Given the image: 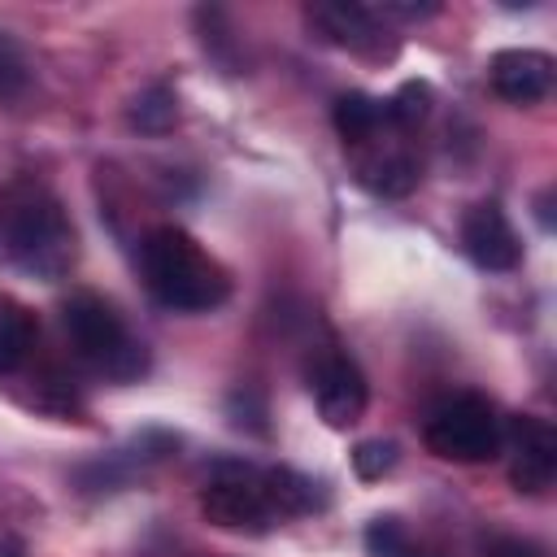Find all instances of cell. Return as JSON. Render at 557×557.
Masks as SVG:
<instances>
[{
  "instance_id": "5bb4252c",
  "label": "cell",
  "mask_w": 557,
  "mask_h": 557,
  "mask_svg": "<svg viewBox=\"0 0 557 557\" xmlns=\"http://www.w3.org/2000/svg\"><path fill=\"white\" fill-rule=\"evenodd\" d=\"M174 117H178V96H174L165 83H152V87H144V91L131 100V126L144 131V135L170 131Z\"/></svg>"
},
{
  "instance_id": "ffe728a7",
  "label": "cell",
  "mask_w": 557,
  "mask_h": 557,
  "mask_svg": "<svg viewBox=\"0 0 557 557\" xmlns=\"http://www.w3.org/2000/svg\"><path fill=\"white\" fill-rule=\"evenodd\" d=\"M0 557H22V553H17L13 544H4V548H0Z\"/></svg>"
},
{
  "instance_id": "2e32d148",
  "label": "cell",
  "mask_w": 557,
  "mask_h": 557,
  "mask_svg": "<svg viewBox=\"0 0 557 557\" xmlns=\"http://www.w3.org/2000/svg\"><path fill=\"white\" fill-rule=\"evenodd\" d=\"M387 117L405 131V126H418L422 117H426V109H431V83H422V78H409V83H400L387 100Z\"/></svg>"
},
{
  "instance_id": "9c48e42d",
  "label": "cell",
  "mask_w": 557,
  "mask_h": 557,
  "mask_svg": "<svg viewBox=\"0 0 557 557\" xmlns=\"http://www.w3.org/2000/svg\"><path fill=\"white\" fill-rule=\"evenodd\" d=\"M387 131H400V126H387ZM387 131L374 135V139H366V144H357V148H348V157H352V174H357V183H361L366 191L396 200V196H409V191L418 187L422 165H418V157H413L400 139H392Z\"/></svg>"
},
{
  "instance_id": "ba28073f",
  "label": "cell",
  "mask_w": 557,
  "mask_h": 557,
  "mask_svg": "<svg viewBox=\"0 0 557 557\" xmlns=\"http://www.w3.org/2000/svg\"><path fill=\"white\" fill-rule=\"evenodd\" d=\"M500 444H509V483L513 492L527 496H544L557 479V431L553 422L535 418V413H518L509 418Z\"/></svg>"
},
{
  "instance_id": "9a60e30c",
  "label": "cell",
  "mask_w": 557,
  "mask_h": 557,
  "mask_svg": "<svg viewBox=\"0 0 557 557\" xmlns=\"http://www.w3.org/2000/svg\"><path fill=\"white\" fill-rule=\"evenodd\" d=\"M366 553H370V557H435V553L422 548V544L409 535V527H405L400 518H392V513H383V518H374V522L366 527Z\"/></svg>"
},
{
  "instance_id": "4fadbf2b",
  "label": "cell",
  "mask_w": 557,
  "mask_h": 557,
  "mask_svg": "<svg viewBox=\"0 0 557 557\" xmlns=\"http://www.w3.org/2000/svg\"><path fill=\"white\" fill-rule=\"evenodd\" d=\"M35 348V313L13 300L9 292H0V374L17 370Z\"/></svg>"
},
{
  "instance_id": "30bf717a",
  "label": "cell",
  "mask_w": 557,
  "mask_h": 557,
  "mask_svg": "<svg viewBox=\"0 0 557 557\" xmlns=\"http://www.w3.org/2000/svg\"><path fill=\"white\" fill-rule=\"evenodd\" d=\"M461 244H466L470 261L492 274H509L522 261V239L496 200H483L461 218Z\"/></svg>"
},
{
  "instance_id": "7c38bea8",
  "label": "cell",
  "mask_w": 557,
  "mask_h": 557,
  "mask_svg": "<svg viewBox=\"0 0 557 557\" xmlns=\"http://www.w3.org/2000/svg\"><path fill=\"white\" fill-rule=\"evenodd\" d=\"M331 122H335L344 148H357V144L374 139V135H383L387 126H396V122L387 117V104H383L379 96H370V91H344V96H335Z\"/></svg>"
},
{
  "instance_id": "277c9868",
  "label": "cell",
  "mask_w": 557,
  "mask_h": 557,
  "mask_svg": "<svg viewBox=\"0 0 557 557\" xmlns=\"http://www.w3.org/2000/svg\"><path fill=\"white\" fill-rule=\"evenodd\" d=\"M61 331L70 339V352L109 383H135L148 370V348L131 335L122 313L96 292H74L61 305Z\"/></svg>"
},
{
  "instance_id": "5b68a950",
  "label": "cell",
  "mask_w": 557,
  "mask_h": 557,
  "mask_svg": "<svg viewBox=\"0 0 557 557\" xmlns=\"http://www.w3.org/2000/svg\"><path fill=\"white\" fill-rule=\"evenodd\" d=\"M505 422L496 418V405L479 392H457L444 396L422 426V444L431 457L440 461H457V466H474V461H492L505 444Z\"/></svg>"
},
{
  "instance_id": "52a82bcc",
  "label": "cell",
  "mask_w": 557,
  "mask_h": 557,
  "mask_svg": "<svg viewBox=\"0 0 557 557\" xmlns=\"http://www.w3.org/2000/svg\"><path fill=\"white\" fill-rule=\"evenodd\" d=\"M305 22L322 44L348 48L357 57H392V48H396L387 39L392 30L383 26V13L370 4H357V0H313L305 9Z\"/></svg>"
},
{
  "instance_id": "8992f818",
  "label": "cell",
  "mask_w": 557,
  "mask_h": 557,
  "mask_svg": "<svg viewBox=\"0 0 557 557\" xmlns=\"http://www.w3.org/2000/svg\"><path fill=\"white\" fill-rule=\"evenodd\" d=\"M309 392H313V405H318L322 422L335 426V431H348L352 422H361V413L370 405V383H366L361 366L339 348H322L313 357Z\"/></svg>"
},
{
  "instance_id": "8fae6325",
  "label": "cell",
  "mask_w": 557,
  "mask_h": 557,
  "mask_svg": "<svg viewBox=\"0 0 557 557\" xmlns=\"http://www.w3.org/2000/svg\"><path fill=\"white\" fill-rule=\"evenodd\" d=\"M487 83L509 104H535L553 91V57L540 48H500L487 61Z\"/></svg>"
},
{
  "instance_id": "d6986e66",
  "label": "cell",
  "mask_w": 557,
  "mask_h": 557,
  "mask_svg": "<svg viewBox=\"0 0 557 557\" xmlns=\"http://www.w3.org/2000/svg\"><path fill=\"white\" fill-rule=\"evenodd\" d=\"M487 557H540V548L531 540H500V544H492Z\"/></svg>"
},
{
  "instance_id": "ac0fdd59",
  "label": "cell",
  "mask_w": 557,
  "mask_h": 557,
  "mask_svg": "<svg viewBox=\"0 0 557 557\" xmlns=\"http://www.w3.org/2000/svg\"><path fill=\"white\" fill-rule=\"evenodd\" d=\"M26 83H30V65H26L22 48L0 30V104L13 100V96H22Z\"/></svg>"
},
{
  "instance_id": "7a4b0ae2",
  "label": "cell",
  "mask_w": 557,
  "mask_h": 557,
  "mask_svg": "<svg viewBox=\"0 0 557 557\" xmlns=\"http://www.w3.org/2000/svg\"><path fill=\"white\" fill-rule=\"evenodd\" d=\"M139 278L152 300L174 313H209L231 296V274L222 270V261L209 257L196 235L174 222L152 226L139 239Z\"/></svg>"
},
{
  "instance_id": "3957f363",
  "label": "cell",
  "mask_w": 557,
  "mask_h": 557,
  "mask_svg": "<svg viewBox=\"0 0 557 557\" xmlns=\"http://www.w3.org/2000/svg\"><path fill=\"white\" fill-rule=\"evenodd\" d=\"M0 261L17 274L44 278V283L65 278L70 265L78 261L74 222L44 191H26V196L4 200V209H0Z\"/></svg>"
},
{
  "instance_id": "6da1fadb",
  "label": "cell",
  "mask_w": 557,
  "mask_h": 557,
  "mask_svg": "<svg viewBox=\"0 0 557 557\" xmlns=\"http://www.w3.org/2000/svg\"><path fill=\"white\" fill-rule=\"evenodd\" d=\"M326 505L318 479L287 466H252V461H218L209 483L200 487V513L218 531L261 535L274 522L313 513Z\"/></svg>"
},
{
  "instance_id": "e0dca14e",
  "label": "cell",
  "mask_w": 557,
  "mask_h": 557,
  "mask_svg": "<svg viewBox=\"0 0 557 557\" xmlns=\"http://www.w3.org/2000/svg\"><path fill=\"white\" fill-rule=\"evenodd\" d=\"M396 457H400V453H396L392 440H361V444L352 448V474L366 479V483H374V479L392 474Z\"/></svg>"
}]
</instances>
